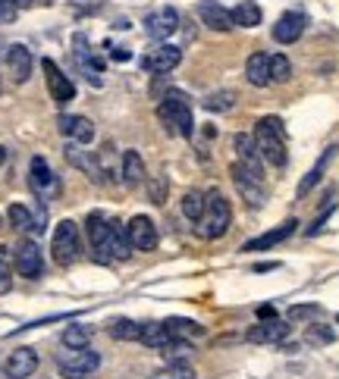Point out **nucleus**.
Here are the masks:
<instances>
[{
  "instance_id": "1",
  "label": "nucleus",
  "mask_w": 339,
  "mask_h": 379,
  "mask_svg": "<svg viewBox=\"0 0 339 379\" xmlns=\"http://www.w3.org/2000/svg\"><path fill=\"white\" fill-rule=\"evenodd\" d=\"M255 147L258 154H261L264 163H270V167L283 170L289 160L286 154V125H283L280 116H264V120H258L255 125Z\"/></svg>"
},
{
  "instance_id": "2",
  "label": "nucleus",
  "mask_w": 339,
  "mask_h": 379,
  "mask_svg": "<svg viewBox=\"0 0 339 379\" xmlns=\"http://www.w3.org/2000/svg\"><path fill=\"white\" fill-rule=\"evenodd\" d=\"M157 116H161L163 129L173 135L192 138L195 135V120H192V100L183 91H167L163 100L157 104Z\"/></svg>"
},
{
  "instance_id": "3",
  "label": "nucleus",
  "mask_w": 339,
  "mask_h": 379,
  "mask_svg": "<svg viewBox=\"0 0 339 379\" xmlns=\"http://www.w3.org/2000/svg\"><path fill=\"white\" fill-rule=\"evenodd\" d=\"M230 223H233L230 201H226L220 192L204 194V217H201V223H198L201 239H208V242L223 239V235L230 232Z\"/></svg>"
},
{
  "instance_id": "4",
  "label": "nucleus",
  "mask_w": 339,
  "mask_h": 379,
  "mask_svg": "<svg viewBox=\"0 0 339 379\" xmlns=\"http://www.w3.org/2000/svg\"><path fill=\"white\" fill-rule=\"evenodd\" d=\"M79 251H82V244H79V226L73 219H63L54 229V239H51V254L57 260L60 266H73Z\"/></svg>"
},
{
  "instance_id": "5",
  "label": "nucleus",
  "mask_w": 339,
  "mask_h": 379,
  "mask_svg": "<svg viewBox=\"0 0 339 379\" xmlns=\"http://www.w3.org/2000/svg\"><path fill=\"white\" fill-rule=\"evenodd\" d=\"M57 364H60L63 379H88L101 367V358L91 348H69L66 354L57 358Z\"/></svg>"
},
{
  "instance_id": "6",
  "label": "nucleus",
  "mask_w": 339,
  "mask_h": 379,
  "mask_svg": "<svg viewBox=\"0 0 339 379\" xmlns=\"http://www.w3.org/2000/svg\"><path fill=\"white\" fill-rule=\"evenodd\" d=\"M85 229H88L94 260H98V264H110V260H113L110 257V219L101 210H94V213H88V219H85Z\"/></svg>"
},
{
  "instance_id": "7",
  "label": "nucleus",
  "mask_w": 339,
  "mask_h": 379,
  "mask_svg": "<svg viewBox=\"0 0 339 379\" xmlns=\"http://www.w3.org/2000/svg\"><path fill=\"white\" fill-rule=\"evenodd\" d=\"M230 176H233V185H236V192L242 194V201H248V207H264V201H267V192H264V182L261 179H255L251 172L242 167L239 160L230 167Z\"/></svg>"
},
{
  "instance_id": "8",
  "label": "nucleus",
  "mask_w": 339,
  "mask_h": 379,
  "mask_svg": "<svg viewBox=\"0 0 339 379\" xmlns=\"http://www.w3.org/2000/svg\"><path fill=\"white\" fill-rule=\"evenodd\" d=\"M41 69H44L47 91H51L54 104L66 107L69 100H76V85L69 82V76H63V73H60V66H57V63H54L51 57H44V60H41Z\"/></svg>"
},
{
  "instance_id": "9",
  "label": "nucleus",
  "mask_w": 339,
  "mask_h": 379,
  "mask_svg": "<svg viewBox=\"0 0 339 379\" xmlns=\"http://www.w3.org/2000/svg\"><path fill=\"white\" fill-rule=\"evenodd\" d=\"M29 185H31V192L41 197V201H47V197H54V194L60 192L57 176L51 172V167H47L44 157H31V163H29Z\"/></svg>"
},
{
  "instance_id": "10",
  "label": "nucleus",
  "mask_w": 339,
  "mask_h": 379,
  "mask_svg": "<svg viewBox=\"0 0 339 379\" xmlns=\"http://www.w3.org/2000/svg\"><path fill=\"white\" fill-rule=\"evenodd\" d=\"M16 273L22 276V279H41L44 276V260H41V248H38L35 242H22L19 248H16V260H13Z\"/></svg>"
},
{
  "instance_id": "11",
  "label": "nucleus",
  "mask_w": 339,
  "mask_h": 379,
  "mask_svg": "<svg viewBox=\"0 0 339 379\" xmlns=\"http://www.w3.org/2000/svg\"><path fill=\"white\" fill-rule=\"evenodd\" d=\"M179 63H183V51H179L176 44L163 41L141 57V69H148V73H170V69H176Z\"/></svg>"
},
{
  "instance_id": "12",
  "label": "nucleus",
  "mask_w": 339,
  "mask_h": 379,
  "mask_svg": "<svg viewBox=\"0 0 339 379\" xmlns=\"http://www.w3.org/2000/svg\"><path fill=\"white\" fill-rule=\"evenodd\" d=\"M176 28H179V13L173 6H161L145 19V31L151 41H167Z\"/></svg>"
},
{
  "instance_id": "13",
  "label": "nucleus",
  "mask_w": 339,
  "mask_h": 379,
  "mask_svg": "<svg viewBox=\"0 0 339 379\" xmlns=\"http://www.w3.org/2000/svg\"><path fill=\"white\" fill-rule=\"evenodd\" d=\"M126 232H129L132 251H154L157 248V226L151 223V217H141V213L132 217Z\"/></svg>"
},
{
  "instance_id": "14",
  "label": "nucleus",
  "mask_w": 339,
  "mask_h": 379,
  "mask_svg": "<svg viewBox=\"0 0 339 379\" xmlns=\"http://www.w3.org/2000/svg\"><path fill=\"white\" fill-rule=\"evenodd\" d=\"M35 370H38V354H35V348H26V345L10 351V358H6V364H4L6 379H29Z\"/></svg>"
},
{
  "instance_id": "15",
  "label": "nucleus",
  "mask_w": 339,
  "mask_h": 379,
  "mask_svg": "<svg viewBox=\"0 0 339 379\" xmlns=\"http://www.w3.org/2000/svg\"><path fill=\"white\" fill-rule=\"evenodd\" d=\"M286 336H289V326L283 320H277V317H273V320H261L258 326H251L248 333H246V338H248L251 345H280Z\"/></svg>"
},
{
  "instance_id": "16",
  "label": "nucleus",
  "mask_w": 339,
  "mask_h": 379,
  "mask_svg": "<svg viewBox=\"0 0 339 379\" xmlns=\"http://www.w3.org/2000/svg\"><path fill=\"white\" fill-rule=\"evenodd\" d=\"M305 26H308V19H305L302 13H283L277 19V26H273V41L277 44H295L298 38H302Z\"/></svg>"
},
{
  "instance_id": "17",
  "label": "nucleus",
  "mask_w": 339,
  "mask_h": 379,
  "mask_svg": "<svg viewBox=\"0 0 339 379\" xmlns=\"http://www.w3.org/2000/svg\"><path fill=\"white\" fill-rule=\"evenodd\" d=\"M198 16H201V22L211 31H230V28H236L233 26V13L226 10V6H220L217 0H201V4H198Z\"/></svg>"
},
{
  "instance_id": "18",
  "label": "nucleus",
  "mask_w": 339,
  "mask_h": 379,
  "mask_svg": "<svg viewBox=\"0 0 339 379\" xmlns=\"http://www.w3.org/2000/svg\"><path fill=\"white\" fill-rule=\"evenodd\" d=\"M6 69H10L16 85L31 78V51L26 44H10V51H6Z\"/></svg>"
},
{
  "instance_id": "19",
  "label": "nucleus",
  "mask_w": 339,
  "mask_h": 379,
  "mask_svg": "<svg viewBox=\"0 0 339 379\" xmlns=\"http://www.w3.org/2000/svg\"><path fill=\"white\" fill-rule=\"evenodd\" d=\"M236 151H239V163L246 167L255 179H261L264 182V160H261V154H258V147H255V138L251 135H236Z\"/></svg>"
},
{
  "instance_id": "20",
  "label": "nucleus",
  "mask_w": 339,
  "mask_h": 379,
  "mask_svg": "<svg viewBox=\"0 0 339 379\" xmlns=\"http://www.w3.org/2000/svg\"><path fill=\"white\" fill-rule=\"evenodd\" d=\"M57 129L66 138H73L76 145H91V138H94V125H91V120H85V116H66L63 113L57 120Z\"/></svg>"
},
{
  "instance_id": "21",
  "label": "nucleus",
  "mask_w": 339,
  "mask_h": 379,
  "mask_svg": "<svg viewBox=\"0 0 339 379\" xmlns=\"http://www.w3.org/2000/svg\"><path fill=\"white\" fill-rule=\"evenodd\" d=\"M295 226H298V219H286V223H280L277 229H270V232H264V235H258V239L246 242V244H242V251H267V248H273V244L286 242L289 235L295 232Z\"/></svg>"
},
{
  "instance_id": "22",
  "label": "nucleus",
  "mask_w": 339,
  "mask_h": 379,
  "mask_svg": "<svg viewBox=\"0 0 339 379\" xmlns=\"http://www.w3.org/2000/svg\"><path fill=\"white\" fill-rule=\"evenodd\" d=\"M246 78H248V85H255V88H267V82H270V57H267L264 51H255L248 57Z\"/></svg>"
},
{
  "instance_id": "23",
  "label": "nucleus",
  "mask_w": 339,
  "mask_h": 379,
  "mask_svg": "<svg viewBox=\"0 0 339 379\" xmlns=\"http://www.w3.org/2000/svg\"><path fill=\"white\" fill-rule=\"evenodd\" d=\"M173 336L170 329H167V323H141V333H138V342L141 345H148V348H167V345L173 342Z\"/></svg>"
},
{
  "instance_id": "24",
  "label": "nucleus",
  "mask_w": 339,
  "mask_h": 379,
  "mask_svg": "<svg viewBox=\"0 0 339 379\" xmlns=\"http://www.w3.org/2000/svg\"><path fill=\"white\" fill-rule=\"evenodd\" d=\"M123 182L129 188L145 182V160H141L138 151H126L123 154Z\"/></svg>"
},
{
  "instance_id": "25",
  "label": "nucleus",
  "mask_w": 339,
  "mask_h": 379,
  "mask_svg": "<svg viewBox=\"0 0 339 379\" xmlns=\"http://www.w3.org/2000/svg\"><path fill=\"white\" fill-rule=\"evenodd\" d=\"M110 257L113 260H129L132 257V242L126 226L120 223H110Z\"/></svg>"
},
{
  "instance_id": "26",
  "label": "nucleus",
  "mask_w": 339,
  "mask_h": 379,
  "mask_svg": "<svg viewBox=\"0 0 339 379\" xmlns=\"http://www.w3.org/2000/svg\"><path fill=\"white\" fill-rule=\"evenodd\" d=\"M233 13V26H242V28H255L261 26V6L255 4V0H242Z\"/></svg>"
},
{
  "instance_id": "27",
  "label": "nucleus",
  "mask_w": 339,
  "mask_h": 379,
  "mask_svg": "<svg viewBox=\"0 0 339 379\" xmlns=\"http://www.w3.org/2000/svg\"><path fill=\"white\" fill-rule=\"evenodd\" d=\"M333 154H336V147H327V151L320 154V160L314 163V167H311V172L302 179V185H298V197H308V192H311V188L318 185L320 179H324V170H327V163L333 160Z\"/></svg>"
},
{
  "instance_id": "28",
  "label": "nucleus",
  "mask_w": 339,
  "mask_h": 379,
  "mask_svg": "<svg viewBox=\"0 0 339 379\" xmlns=\"http://www.w3.org/2000/svg\"><path fill=\"white\" fill-rule=\"evenodd\" d=\"M66 160L73 163V167L85 170V172H88V176L94 179V182H104V179H101V167H98V160H94V157H88V154H82L76 145H66Z\"/></svg>"
},
{
  "instance_id": "29",
  "label": "nucleus",
  "mask_w": 339,
  "mask_h": 379,
  "mask_svg": "<svg viewBox=\"0 0 339 379\" xmlns=\"http://www.w3.org/2000/svg\"><path fill=\"white\" fill-rule=\"evenodd\" d=\"M91 336H94L91 326H82V323H76V326L63 329V345H66V348H88Z\"/></svg>"
},
{
  "instance_id": "30",
  "label": "nucleus",
  "mask_w": 339,
  "mask_h": 379,
  "mask_svg": "<svg viewBox=\"0 0 339 379\" xmlns=\"http://www.w3.org/2000/svg\"><path fill=\"white\" fill-rule=\"evenodd\" d=\"M183 217L192 226L201 223V217H204V194L201 192H186L183 194Z\"/></svg>"
},
{
  "instance_id": "31",
  "label": "nucleus",
  "mask_w": 339,
  "mask_h": 379,
  "mask_svg": "<svg viewBox=\"0 0 339 379\" xmlns=\"http://www.w3.org/2000/svg\"><path fill=\"white\" fill-rule=\"evenodd\" d=\"M138 333H141V326L136 320L120 317V320L110 323V336H113L116 342H138Z\"/></svg>"
},
{
  "instance_id": "32",
  "label": "nucleus",
  "mask_w": 339,
  "mask_h": 379,
  "mask_svg": "<svg viewBox=\"0 0 339 379\" xmlns=\"http://www.w3.org/2000/svg\"><path fill=\"white\" fill-rule=\"evenodd\" d=\"M6 217H10L13 229H19V232H35V217H31V210L26 204H10Z\"/></svg>"
},
{
  "instance_id": "33",
  "label": "nucleus",
  "mask_w": 339,
  "mask_h": 379,
  "mask_svg": "<svg viewBox=\"0 0 339 379\" xmlns=\"http://www.w3.org/2000/svg\"><path fill=\"white\" fill-rule=\"evenodd\" d=\"M167 329L176 338H198V336H204V326L201 323H195V320H183V317H173V320H167Z\"/></svg>"
},
{
  "instance_id": "34",
  "label": "nucleus",
  "mask_w": 339,
  "mask_h": 379,
  "mask_svg": "<svg viewBox=\"0 0 339 379\" xmlns=\"http://www.w3.org/2000/svg\"><path fill=\"white\" fill-rule=\"evenodd\" d=\"M289 76H293V63H289L286 53H273L270 57V82H289Z\"/></svg>"
},
{
  "instance_id": "35",
  "label": "nucleus",
  "mask_w": 339,
  "mask_h": 379,
  "mask_svg": "<svg viewBox=\"0 0 339 379\" xmlns=\"http://www.w3.org/2000/svg\"><path fill=\"white\" fill-rule=\"evenodd\" d=\"M204 107H208L211 113H226V110H233V107H236V94H233V91H217V94H208Z\"/></svg>"
},
{
  "instance_id": "36",
  "label": "nucleus",
  "mask_w": 339,
  "mask_h": 379,
  "mask_svg": "<svg viewBox=\"0 0 339 379\" xmlns=\"http://www.w3.org/2000/svg\"><path fill=\"white\" fill-rule=\"evenodd\" d=\"M305 342H308V345H333L336 342V333L330 326H320V323H314V326L305 329Z\"/></svg>"
},
{
  "instance_id": "37",
  "label": "nucleus",
  "mask_w": 339,
  "mask_h": 379,
  "mask_svg": "<svg viewBox=\"0 0 339 379\" xmlns=\"http://www.w3.org/2000/svg\"><path fill=\"white\" fill-rule=\"evenodd\" d=\"M157 379H195V370L186 364V360H170L167 370H161Z\"/></svg>"
},
{
  "instance_id": "38",
  "label": "nucleus",
  "mask_w": 339,
  "mask_h": 379,
  "mask_svg": "<svg viewBox=\"0 0 339 379\" xmlns=\"http://www.w3.org/2000/svg\"><path fill=\"white\" fill-rule=\"evenodd\" d=\"M311 317H320V307L318 304H295V307H289V323H302V320H311Z\"/></svg>"
},
{
  "instance_id": "39",
  "label": "nucleus",
  "mask_w": 339,
  "mask_h": 379,
  "mask_svg": "<svg viewBox=\"0 0 339 379\" xmlns=\"http://www.w3.org/2000/svg\"><path fill=\"white\" fill-rule=\"evenodd\" d=\"M167 179H154L151 185H148V194H151V204H167Z\"/></svg>"
},
{
  "instance_id": "40",
  "label": "nucleus",
  "mask_w": 339,
  "mask_h": 379,
  "mask_svg": "<svg viewBox=\"0 0 339 379\" xmlns=\"http://www.w3.org/2000/svg\"><path fill=\"white\" fill-rule=\"evenodd\" d=\"M10 273H13V254L6 244H0V282L10 279Z\"/></svg>"
},
{
  "instance_id": "41",
  "label": "nucleus",
  "mask_w": 339,
  "mask_h": 379,
  "mask_svg": "<svg viewBox=\"0 0 339 379\" xmlns=\"http://www.w3.org/2000/svg\"><path fill=\"white\" fill-rule=\"evenodd\" d=\"M330 213H333V207H327L324 213H320V217L318 219H314V226L308 229V235H318L320 232V229H324V223H327V217H330Z\"/></svg>"
},
{
  "instance_id": "42",
  "label": "nucleus",
  "mask_w": 339,
  "mask_h": 379,
  "mask_svg": "<svg viewBox=\"0 0 339 379\" xmlns=\"http://www.w3.org/2000/svg\"><path fill=\"white\" fill-rule=\"evenodd\" d=\"M273 317H277V307H273V304H261V307H258V320H273Z\"/></svg>"
},
{
  "instance_id": "43",
  "label": "nucleus",
  "mask_w": 339,
  "mask_h": 379,
  "mask_svg": "<svg viewBox=\"0 0 339 379\" xmlns=\"http://www.w3.org/2000/svg\"><path fill=\"white\" fill-rule=\"evenodd\" d=\"M110 57H113V60H129V57H132V53H129V51H126V47H116V51H113V53H110Z\"/></svg>"
},
{
  "instance_id": "44",
  "label": "nucleus",
  "mask_w": 339,
  "mask_h": 379,
  "mask_svg": "<svg viewBox=\"0 0 339 379\" xmlns=\"http://www.w3.org/2000/svg\"><path fill=\"white\" fill-rule=\"evenodd\" d=\"M267 270H277V264H255V273H267Z\"/></svg>"
},
{
  "instance_id": "45",
  "label": "nucleus",
  "mask_w": 339,
  "mask_h": 379,
  "mask_svg": "<svg viewBox=\"0 0 339 379\" xmlns=\"http://www.w3.org/2000/svg\"><path fill=\"white\" fill-rule=\"evenodd\" d=\"M13 4L19 6V10H26V6H31V4H35V0H13Z\"/></svg>"
},
{
  "instance_id": "46",
  "label": "nucleus",
  "mask_w": 339,
  "mask_h": 379,
  "mask_svg": "<svg viewBox=\"0 0 339 379\" xmlns=\"http://www.w3.org/2000/svg\"><path fill=\"white\" fill-rule=\"evenodd\" d=\"M4 163H6V147L0 145V167H4Z\"/></svg>"
},
{
  "instance_id": "47",
  "label": "nucleus",
  "mask_w": 339,
  "mask_h": 379,
  "mask_svg": "<svg viewBox=\"0 0 339 379\" xmlns=\"http://www.w3.org/2000/svg\"><path fill=\"white\" fill-rule=\"evenodd\" d=\"M0 94H4V76H0Z\"/></svg>"
}]
</instances>
